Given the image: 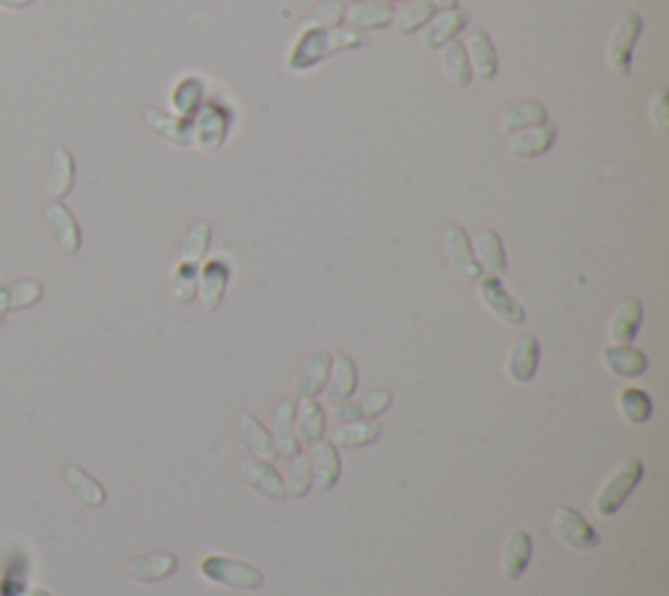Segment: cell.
Here are the masks:
<instances>
[{"mask_svg":"<svg viewBox=\"0 0 669 596\" xmlns=\"http://www.w3.org/2000/svg\"><path fill=\"white\" fill-rule=\"evenodd\" d=\"M366 45H369V37L361 34L359 29H309V32L298 34L296 45L288 55V68L291 71H306V68L327 61L330 55L343 53V50H359Z\"/></svg>","mask_w":669,"mask_h":596,"instance_id":"obj_1","label":"cell"},{"mask_svg":"<svg viewBox=\"0 0 669 596\" xmlns=\"http://www.w3.org/2000/svg\"><path fill=\"white\" fill-rule=\"evenodd\" d=\"M643 479V463L638 458H625L620 466L609 474L602 489L594 497V513L602 518H612L620 513V508L628 502V497L636 492Z\"/></svg>","mask_w":669,"mask_h":596,"instance_id":"obj_2","label":"cell"},{"mask_svg":"<svg viewBox=\"0 0 669 596\" xmlns=\"http://www.w3.org/2000/svg\"><path fill=\"white\" fill-rule=\"evenodd\" d=\"M643 32V19L636 11H625L615 21V27L609 32L604 42V63L615 76H630V61H633V50Z\"/></svg>","mask_w":669,"mask_h":596,"instance_id":"obj_3","label":"cell"},{"mask_svg":"<svg viewBox=\"0 0 669 596\" xmlns=\"http://www.w3.org/2000/svg\"><path fill=\"white\" fill-rule=\"evenodd\" d=\"M199 573H202L204 581L225 586V589L257 591L264 586L262 570L254 568V565L249 563H241V560H233V557H223V555L202 557Z\"/></svg>","mask_w":669,"mask_h":596,"instance_id":"obj_4","label":"cell"},{"mask_svg":"<svg viewBox=\"0 0 669 596\" xmlns=\"http://www.w3.org/2000/svg\"><path fill=\"white\" fill-rule=\"evenodd\" d=\"M476 296L484 304L489 314H492L497 322L507 327H521L526 322V309H523L518 301H515L510 293L505 291V285L497 278H481L476 280Z\"/></svg>","mask_w":669,"mask_h":596,"instance_id":"obj_5","label":"cell"},{"mask_svg":"<svg viewBox=\"0 0 669 596\" xmlns=\"http://www.w3.org/2000/svg\"><path fill=\"white\" fill-rule=\"evenodd\" d=\"M552 531L560 539V544L578 549V552L599 547V534L575 508H557L552 515Z\"/></svg>","mask_w":669,"mask_h":596,"instance_id":"obj_6","label":"cell"},{"mask_svg":"<svg viewBox=\"0 0 669 596\" xmlns=\"http://www.w3.org/2000/svg\"><path fill=\"white\" fill-rule=\"evenodd\" d=\"M541 359V346L534 335H521L507 348L505 356V377L513 385H528L536 377Z\"/></svg>","mask_w":669,"mask_h":596,"instance_id":"obj_7","label":"cell"},{"mask_svg":"<svg viewBox=\"0 0 669 596\" xmlns=\"http://www.w3.org/2000/svg\"><path fill=\"white\" fill-rule=\"evenodd\" d=\"M42 217H45L48 236L53 238V244L63 254H76V251L82 249V228H79L74 212L68 210L66 204L50 202L45 212H42Z\"/></svg>","mask_w":669,"mask_h":596,"instance_id":"obj_8","label":"cell"},{"mask_svg":"<svg viewBox=\"0 0 669 596\" xmlns=\"http://www.w3.org/2000/svg\"><path fill=\"white\" fill-rule=\"evenodd\" d=\"M442 246H445V257L455 272H460L471 283L481 280L484 270L476 262L474 249H471V238H468V233L460 225H447L445 233H442Z\"/></svg>","mask_w":669,"mask_h":596,"instance_id":"obj_9","label":"cell"},{"mask_svg":"<svg viewBox=\"0 0 669 596\" xmlns=\"http://www.w3.org/2000/svg\"><path fill=\"white\" fill-rule=\"evenodd\" d=\"M555 142V126L552 123H541V126H528V129L507 134V152L518 157V160H536V157L547 155L549 149L555 147Z\"/></svg>","mask_w":669,"mask_h":596,"instance_id":"obj_10","label":"cell"},{"mask_svg":"<svg viewBox=\"0 0 669 596\" xmlns=\"http://www.w3.org/2000/svg\"><path fill=\"white\" fill-rule=\"evenodd\" d=\"M463 50H466L471 74L484 79V82H492L497 71H500V58H497V48H494L492 37L484 29H471L466 34V40H463Z\"/></svg>","mask_w":669,"mask_h":596,"instance_id":"obj_11","label":"cell"},{"mask_svg":"<svg viewBox=\"0 0 669 596\" xmlns=\"http://www.w3.org/2000/svg\"><path fill=\"white\" fill-rule=\"evenodd\" d=\"M643 322V304L638 298H622L607 319V338L612 346H630Z\"/></svg>","mask_w":669,"mask_h":596,"instance_id":"obj_12","label":"cell"},{"mask_svg":"<svg viewBox=\"0 0 669 596\" xmlns=\"http://www.w3.org/2000/svg\"><path fill=\"white\" fill-rule=\"evenodd\" d=\"M238 474L246 481V487H251L254 492H259L267 500H285V484L283 476L275 471L267 461H259V458H244L238 463Z\"/></svg>","mask_w":669,"mask_h":596,"instance_id":"obj_13","label":"cell"},{"mask_svg":"<svg viewBox=\"0 0 669 596\" xmlns=\"http://www.w3.org/2000/svg\"><path fill=\"white\" fill-rule=\"evenodd\" d=\"M178 557L173 552H149L136 555L126 563V576L136 583H160L176 576Z\"/></svg>","mask_w":669,"mask_h":596,"instance_id":"obj_14","label":"cell"},{"mask_svg":"<svg viewBox=\"0 0 669 596\" xmlns=\"http://www.w3.org/2000/svg\"><path fill=\"white\" fill-rule=\"evenodd\" d=\"M74 178H76V163L74 155H71V149L55 147L48 163V176H45V191H48V197L55 199V202L66 199L68 194H71V189H74Z\"/></svg>","mask_w":669,"mask_h":596,"instance_id":"obj_15","label":"cell"},{"mask_svg":"<svg viewBox=\"0 0 669 596\" xmlns=\"http://www.w3.org/2000/svg\"><path fill=\"white\" fill-rule=\"evenodd\" d=\"M468 27V14L463 8H445L440 14H434L424 27V45L432 50H440L450 40H455L460 29Z\"/></svg>","mask_w":669,"mask_h":596,"instance_id":"obj_16","label":"cell"},{"mask_svg":"<svg viewBox=\"0 0 669 596\" xmlns=\"http://www.w3.org/2000/svg\"><path fill=\"white\" fill-rule=\"evenodd\" d=\"M531 555H534V542H531V536H528L526 531H513V534H507L500 552L502 576H505L507 581H518V578L528 570Z\"/></svg>","mask_w":669,"mask_h":596,"instance_id":"obj_17","label":"cell"},{"mask_svg":"<svg viewBox=\"0 0 669 596\" xmlns=\"http://www.w3.org/2000/svg\"><path fill=\"white\" fill-rule=\"evenodd\" d=\"M602 364L612 377L622 380H636L649 369L646 353L633 346H609L602 351Z\"/></svg>","mask_w":669,"mask_h":596,"instance_id":"obj_18","label":"cell"},{"mask_svg":"<svg viewBox=\"0 0 669 596\" xmlns=\"http://www.w3.org/2000/svg\"><path fill=\"white\" fill-rule=\"evenodd\" d=\"M356 387H359V372H356V364H353L351 356H345V353L332 356L330 377H327L325 385L327 400H330L332 406L335 403H345V400L353 398Z\"/></svg>","mask_w":669,"mask_h":596,"instance_id":"obj_19","label":"cell"},{"mask_svg":"<svg viewBox=\"0 0 669 596\" xmlns=\"http://www.w3.org/2000/svg\"><path fill=\"white\" fill-rule=\"evenodd\" d=\"M392 406V393L385 390V387H379V390H372L369 395L359 400V403H335V419L340 424H351V421H364V419H374V416L385 414L387 408Z\"/></svg>","mask_w":669,"mask_h":596,"instance_id":"obj_20","label":"cell"},{"mask_svg":"<svg viewBox=\"0 0 669 596\" xmlns=\"http://www.w3.org/2000/svg\"><path fill=\"white\" fill-rule=\"evenodd\" d=\"M45 296V285L34 278L16 280V283L0 285V312H24L37 306Z\"/></svg>","mask_w":669,"mask_h":596,"instance_id":"obj_21","label":"cell"},{"mask_svg":"<svg viewBox=\"0 0 669 596\" xmlns=\"http://www.w3.org/2000/svg\"><path fill=\"white\" fill-rule=\"evenodd\" d=\"M311 479L317 484V489L327 492L338 484L340 479V455L335 450V445L327 440H317L311 445Z\"/></svg>","mask_w":669,"mask_h":596,"instance_id":"obj_22","label":"cell"},{"mask_svg":"<svg viewBox=\"0 0 669 596\" xmlns=\"http://www.w3.org/2000/svg\"><path fill=\"white\" fill-rule=\"evenodd\" d=\"M144 121L160 139L176 144V147H189L194 142V126L189 121H183V118L168 116V113L157 108H147L144 110Z\"/></svg>","mask_w":669,"mask_h":596,"instance_id":"obj_23","label":"cell"},{"mask_svg":"<svg viewBox=\"0 0 669 596\" xmlns=\"http://www.w3.org/2000/svg\"><path fill=\"white\" fill-rule=\"evenodd\" d=\"M345 27L351 29H385L392 21V8L385 3H374V0H356L348 3L343 14Z\"/></svg>","mask_w":669,"mask_h":596,"instance_id":"obj_24","label":"cell"},{"mask_svg":"<svg viewBox=\"0 0 669 596\" xmlns=\"http://www.w3.org/2000/svg\"><path fill=\"white\" fill-rule=\"evenodd\" d=\"M228 280L230 267L223 259H212L210 265H204L202 275H199V296H202L204 312H217V306L223 304Z\"/></svg>","mask_w":669,"mask_h":596,"instance_id":"obj_25","label":"cell"},{"mask_svg":"<svg viewBox=\"0 0 669 596\" xmlns=\"http://www.w3.org/2000/svg\"><path fill=\"white\" fill-rule=\"evenodd\" d=\"M474 257L484 270L494 272V275H505L507 272V257H505V246H502L500 233L492 231V228H479L474 233Z\"/></svg>","mask_w":669,"mask_h":596,"instance_id":"obj_26","label":"cell"},{"mask_svg":"<svg viewBox=\"0 0 669 596\" xmlns=\"http://www.w3.org/2000/svg\"><path fill=\"white\" fill-rule=\"evenodd\" d=\"M330 366H332V353L319 351L314 353L309 361L304 364L301 374H298L296 382V400L306 398H317L327 385V377H330Z\"/></svg>","mask_w":669,"mask_h":596,"instance_id":"obj_27","label":"cell"},{"mask_svg":"<svg viewBox=\"0 0 669 596\" xmlns=\"http://www.w3.org/2000/svg\"><path fill=\"white\" fill-rule=\"evenodd\" d=\"M238 434H241V442L246 445V450H251L254 458H259V461H275L278 458V447L272 442V434L249 411H244L238 419Z\"/></svg>","mask_w":669,"mask_h":596,"instance_id":"obj_28","label":"cell"},{"mask_svg":"<svg viewBox=\"0 0 669 596\" xmlns=\"http://www.w3.org/2000/svg\"><path fill=\"white\" fill-rule=\"evenodd\" d=\"M63 479H66L68 492L82 502L84 508H102V505L108 502V492H105V487H102L95 476H89L82 466H68Z\"/></svg>","mask_w":669,"mask_h":596,"instance_id":"obj_29","label":"cell"},{"mask_svg":"<svg viewBox=\"0 0 669 596\" xmlns=\"http://www.w3.org/2000/svg\"><path fill=\"white\" fill-rule=\"evenodd\" d=\"M296 398H285L283 403L275 411V447H278V455L291 461L293 455H298V440H296Z\"/></svg>","mask_w":669,"mask_h":596,"instance_id":"obj_30","label":"cell"},{"mask_svg":"<svg viewBox=\"0 0 669 596\" xmlns=\"http://www.w3.org/2000/svg\"><path fill=\"white\" fill-rule=\"evenodd\" d=\"M541 123H549L547 108L536 100H523L510 105V108L502 113L500 131L502 134H513V131L528 129V126H541Z\"/></svg>","mask_w":669,"mask_h":596,"instance_id":"obj_31","label":"cell"},{"mask_svg":"<svg viewBox=\"0 0 669 596\" xmlns=\"http://www.w3.org/2000/svg\"><path fill=\"white\" fill-rule=\"evenodd\" d=\"M437 14V8L429 6L426 0H403L395 11H392L390 27L398 34H413L426 27V21Z\"/></svg>","mask_w":669,"mask_h":596,"instance_id":"obj_32","label":"cell"},{"mask_svg":"<svg viewBox=\"0 0 669 596\" xmlns=\"http://www.w3.org/2000/svg\"><path fill=\"white\" fill-rule=\"evenodd\" d=\"M440 61H442V71H445L447 82L453 84V87H468V84H471L474 74H471V66H468L463 42L450 40L447 45H442Z\"/></svg>","mask_w":669,"mask_h":596,"instance_id":"obj_33","label":"cell"},{"mask_svg":"<svg viewBox=\"0 0 669 596\" xmlns=\"http://www.w3.org/2000/svg\"><path fill=\"white\" fill-rule=\"evenodd\" d=\"M296 424H298V442L304 445H314L317 440H322L325 434V411L319 406L314 398H306L301 403V408H296Z\"/></svg>","mask_w":669,"mask_h":596,"instance_id":"obj_34","label":"cell"},{"mask_svg":"<svg viewBox=\"0 0 669 596\" xmlns=\"http://www.w3.org/2000/svg\"><path fill=\"white\" fill-rule=\"evenodd\" d=\"M617 411H620L622 421H628L633 427L638 424H646L651 419V398L638 387H622L620 393H617Z\"/></svg>","mask_w":669,"mask_h":596,"instance_id":"obj_35","label":"cell"},{"mask_svg":"<svg viewBox=\"0 0 669 596\" xmlns=\"http://www.w3.org/2000/svg\"><path fill=\"white\" fill-rule=\"evenodd\" d=\"M382 429L372 421H351V424H343L332 432V445L335 447H364L372 445L379 440Z\"/></svg>","mask_w":669,"mask_h":596,"instance_id":"obj_36","label":"cell"},{"mask_svg":"<svg viewBox=\"0 0 669 596\" xmlns=\"http://www.w3.org/2000/svg\"><path fill=\"white\" fill-rule=\"evenodd\" d=\"M210 238H212L210 223L199 220V223L191 225L189 231H186V236H183L181 265L199 267V262H202L204 254H207V249H210Z\"/></svg>","mask_w":669,"mask_h":596,"instance_id":"obj_37","label":"cell"},{"mask_svg":"<svg viewBox=\"0 0 669 596\" xmlns=\"http://www.w3.org/2000/svg\"><path fill=\"white\" fill-rule=\"evenodd\" d=\"M285 497H293V500H301V497L309 495L311 484V463L309 455H293L291 466L285 468Z\"/></svg>","mask_w":669,"mask_h":596,"instance_id":"obj_38","label":"cell"},{"mask_svg":"<svg viewBox=\"0 0 669 596\" xmlns=\"http://www.w3.org/2000/svg\"><path fill=\"white\" fill-rule=\"evenodd\" d=\"M345 14V3L343 0H322L319 6H314L309 16L301 24V32H309V29H335L343 24Z\"/></svg>","mask_w":669,"mask_h":596,"instance_id":"obj_39","label":"cell"},{"mask_svg":"<svg viewBox=\"0 0 669 596\" xmlns=\"http://www.w3.org/2000/svg\"><path fill=\"white\" fill-rule=\"evenodd\" d=\"M199 293V272L194 265H178L173 283H170V296L176 304H191Z\"/></svg>","mask_w":669,"mask_h":596,"instance_id":"obj_40","label":"cell"},{"mask_svg":"<svg viewBox=\"0 0 669 596\" xmlns=\"http://www.w3.org/2000/svg\"><path fill=\"white\" fill-rule=\"evenodd\" d=\"M646 116L649 123L656 129V134L667 139L669 136V95L667 89H654L646 102Z\"/></svg>","mask_w":669,"mask_h":596,"instance_id":"obj_41","label":"cell"},{"mask_svg":"<svg viewBox=\"0 0 669 596\" xmlns=\"http://www.w3.org/2000/svg\"><path fill=\"white\" fill-rule=\"evenodd\" d=\"M199 102H202V84L196 82V79H183L176 87V92H173V108H176V113L191 116L199 108Z\"/></svg>","mask_w":669,"mask_h":596,"instance_id":"obj_42","label":"cell"},{"mask_svg":"<svg viewBox=\"0 0 669 596\" xmlns=\"http://www.w3.org/2000/svg\"><path fill=\"white\" fill-rule=\"evenodd\" d=\"M34 0H0V8H27Z\"/></svg>","mask_w":669,"mask_h":596,"instance_id":"obj_43","label":"cell"},{"mask_svg":"<svg viewBox=\"0 0 669 596\" xmlns=\"http://www.w3.org/2000/svg\"><path fill=\"white\" fill-rule=\"evenodd\" d=\"M426 3H429V6H434V8H440V11L458 6V0H426Z\"/></svg>","mask_w":669,"mask_h":596,"instance_id":"obj_44","label":"cell"},{"mask_svg":"<svg viewBox=\"0 0 669 596\" xmlns=\"http://www.w3.org/2000/svg\"><path fill=\"white\" fill-rule=\"evenodd\" d=\"M29 596H50V594H48V591H45V589H34Z\"/></svg>","mask_w":669,"mask_h":596,"instance_id":"obj_45","label":"cell"},{"mask_svg":"<svg viewBox=\"0 0 669 596\" xmlns=\"http://www.w3.org/2000/svg\"><path fill=\"white\" fill-rule=\"evenodd\" d=\"M374 3H385V6H390V3H398V0H374ZM403 3V0H400Z\"/></svg>","mask_w":669,"mask_h":596,"instance_id":"obj_46","label":"cell"},{"mask_svg":"<svg viewBox=\"0 0 669 596\" xmlns=\"http://www.w3.org/2000/svg\"><path fill=\"white\" fill-rule=\"evenodd\" d=\"M3 325H6V314L0 312V327H3Z\"/></svg>","mask_w":669,"mask_h":596,"instance_id":"obj_47","label":"cell"},{"mask_svg":"<svg viewBox=\"0 0 669 596\" xmlns=\"http://www.w3.org/2000/svg\"><path fill=\"white\" fill-rule=\"evenodd\" d=\"M343 3H356V0H343Z\"/></svg>","mask_w":669,"mask_h":596,"instance_id":"obj_48","label":"cell"}]
</instances>
